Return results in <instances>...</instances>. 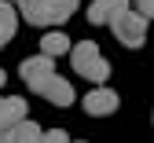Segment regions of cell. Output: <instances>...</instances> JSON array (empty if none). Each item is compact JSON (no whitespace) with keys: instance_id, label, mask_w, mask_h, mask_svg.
I'll return each instance as SVG.
<instances>
[{"instance_id":"cell-1","label":"cell","mask_w":154,"mask_h":143,"mask_svg":"<svg viewBox=\"0 0 154 143\" xmlns=\"http://www.w3.org/2000/svg\"><path fill=\"white\" fill-rule=\"evenodd\" d=\"M110 30H114V37L121 40V48H143V40H147V18L140 11H125V15H118L110 22Z\"/></svg>"},{"instance_id":"cell-2","label":"cell","mask_w":154,"mask_h":143,"mask_svg":"<svg viewBox=\"0 0 154 143\" xmlns=\"http://www.w3.org/2000/svg\"><path fill=\"white\" fill-rule=\"evenodd\" d=\"M29 92H37V95H44L51 107H73V85L66 77H59V73H48V77H41V81H33L29 85Z\"/></svg>"},{"instance_id":"cell-3","label":"cell","mask_w":154,"mask_h":143,"mask_svg":"<svg viewBox=\"0 0 154 143\" xmlns=\"http://www.w3.org/2000/svg\"><path fill=\"white\" fill-rule=\"evenodd\" d=\"M85 114L88 117H106V114H114L121 107V99H118V92H110V88H103V85H95L88 95H85Z\"/></svg>"},{"instance_id":"cell-4","label":"cell","mask_w":154,"mask_h":143,"mask_svg":"<svg viewBox=\"0 0 154 143\" xmlns=\"http://www.w3.org/2000/svg\"><path fill=\"white\" fill-rule=\"evenodd\" d=\"M128 4H132V0H92V4H88V22L92 26H106L118 15H125Z\"/></svg>"},{"instance_id":"cell-5","label":"cell","mask_w":154,"mask_h":143,"mask_svg":"<svg viewBox=\"0 0 154 143\" xmlns=\"http://www.w3.org/2000/svg\"><path fill=\"white\" fill-rule=\"evenodd\" d=\"M18 73H22V81L26 85H33V81H41V77H48V73H55V59L51 55H29V59H22L18 63Z\"/></svg>"},{"instance_id":"cell-6","label":"cell","mask_w":154,"mask_h":143,"mask_svg":"<svg viewBox=\"0 0 154 143\" xmlns=\"http://www.w3.org/2000/svg\"><path fill=\"white\" fill-rule=\"evenodd\" d=\"M15 30H18V11L11 0H0V48L15 37Z\"/></svg>"},{"instance_id":"cell-7","label":"cell","mask_w":154,"mask_h":143,"mask_svg":"<svg viewBox=\"0 0 154 143\" xmlns=\"http://www.w3.org/2000/svg\"><path fill=\"white\" fill-rule=\"evenodd\" d=\"M41 136H44L41 125H37V121H29V117L8 129V139H11V143H41Z\"/></svg>"},{"instance_id":"cell-8","label":"cell","mask_w":154,"mask_h":143,"mask_svg":"<svg viewBox=\"0 0 154 143\" xmlns=\"http://www.w3.org/2000/svg\"><path fill=\"white\" fill-rule=\"evenodd\" d=\"M77 77H85V81H92V85H103V81L110 77V63L103 55H95V59H88V63L77 70Z\"/></svg>"},{"instance_id":"cell-9","label":"cell","mask_w":154,"mask_h":143,"mask_svg":"<svg viewBox=\"0 0 154 143\" xmlns=\"http://www.w3.org/2000/svg\"><path fill=\"white\" fill-rule=\"evenodd\" d=\"M73 44H70V37L63 33V30H55V33H44V40H41V51L44 55H51V59H59V55H66Z\"/></svg>"},{"instance_id":"cell-10","label":"cell","mask_w":154,"mask_h":143,"mask_svg":"<svg viewBox=\"0 0 154 143\" xmlns=\"http://www.w3.org/2000/svg\"><path fill=\"white\" fill-rule=\"evenodd\" d=\"M95 55H99V44H95V40H81V44H73V48H70V63H73V73L81 70V66L88 63V59H95Z\"/></svg>"},{"instance_id":"cell-11","label":"cell","mask_w":154,"mask_h":143,"mask_svg":"<svg viewBox=\"0 0 154 143\" xmlns=\"http://www.w3.org/2000/svg\"><path fill=\"white\" fill-rule=\"evenodd\" d=\"M4 121H8V129L18 125V121H26V99L22 95H8L4 99Z\"/></svg>"},{"instance_id":"cell-12","label":"cell","mask_w":154,"mask_h":143,"mask_svg":"<svg viewBox=\"0 0 154 143\" xmlns=\"http://www.w3.org/2000/svg\"><path fill=\"white\" fill-rule=\"evenodd\" d=\"M41 143H70V136H66L63 129H51V132H44V136H41Z\"/></svg>"},{"instance_id":"cell-13","label":"cell","mask_w":154,"mask_h":143,"mask_svg":"<svg viewBox=\"0 0 154 143\" xmlns=\"http://www.w3.org/2000/svg\"><path fill=\"white\" fill-rule=\"evenodd\" d=\"M132 4H136V11L147 18V22H150V18H154V0H132Z\"/></svg>"},{"instance_id":"cell-14","label":"cell","mask_w":154,"mask_h":143,"mask_svg":"<svg viewBox=\"0 0 154 143\" xmlns=\"http://www.w3.org/2000/svg\"><path fill=\"white\" fill-rule=\"evenodd\" d=\"M0 132H8V121H4V99H0Z\"/></svg>"},{"instance_id":"cell-15","label":"cell","mask_w":154,"mask_h":143,"mask_svg":"<svg viewBox=\"0 0 154 143\" xmlns=\"http://www.w3.org/2000/svg\"><path fill=\"white\" fill-rule=\"evenodd\" d=\"M0 143H11V139H8V132H0Z\"/></svg>"},{"instance_id":"cell-16","label":"cell","mask_w":154,"mask_h":143,"mask_svg":"<svg viewBox=\"0 0 154 143\" xmlns=\"http://www.w3.org/2000/svg\"><path fill=\"white\" fill-rule=\"evenodd\" d=\"M4 81H8V77H4V70H0V88H4Z\"/></svg>"},{"instance_id":"cell-17","label":"cell","mask_w":154,"mask_h":143,"mask_svg":"<svg viewBox=\"0 0 154 143\" xmlns=\"http://www.w3.org/2000/svg\"><path fill=\"white\" fill-rule=\"evenodd\" d=\"M70 143H85V139H70Z\"/></svg>"}]
</instances>
